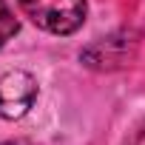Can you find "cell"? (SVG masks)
<instances>
[{"mask_svg": "<svg viewBox=\"0 0 145 145\" xmlns=\"http://www.w3.org/2000/svg\"><path fill=\"white\" fill-rule=\"evenodd\" d=\"M23 14L43 31L74 34L86 23V0H17Z\"/></svg>", "mask_w": 145, "mask_h": 145, "instance_id": "obj_1", "label": "cell"}, {"mask_svg": "<svg viewBox=\"0 0 145 145\" xmlns=\"http://www.w3.org/2000/svg\"><path fill=\"white\" fill-rule=\"evenodd\" d=\"M37 100V80L29 71H9L0 77V117L20 120Z\"/></svg>", "mask_w": 145, "mask_h": 145, "instance_id": "obj_2", "label": "cell"}, {"mask_svg": "<svg viewBox=\"0 0 145 145\" xmlns=\"http://www.w3.org/2000/svg\"><path fill=\"white\" fill-rule=\"evenodd\" d=\"M134 51H137V31H117L111 37L91 43L80 54V60L91 68H120L134 57Z\"/></svg>", "mask_w": 145, "mask_h": 145, "instance_id": "obj_3", "label": "cell"}, {"mask_svg": "<svg viewBox=\"0 0 145 145\" xmlns=\"http://www.w3.org/2000/svg\"><path fill=\"white\" fill-rule=\"evenodd\" d=\"M17 17H14V12L9 9V3L6 0H0V46H6L14 34H17Z\"/></svg>", "mask_w": 145, "mask_h": 145, "instance_id": "obj_4", "label": "cell"}, {"mask_svg": "<svg viewBox=\"0 0 145 145\" xmlns=\"http://www.w3.org/2000/svg\"><path fill=\"white\" fill-rule=\"evenodd\" d=\"M122 145H145V120H142V122H139V125L122 139Z\"/></svg>", "mask_w": 145, "mask_h": 145, "instance_id": "obj_5", "label": "cell"}, {"mask_svg": "<svg viewBox=\"0 0 145 145\" xmlns=\"http://www.w3.org/2000/svg\"><path fill=\"white\" fill-rule=\"evenodd\" d=\"M3 145H26V142H3Z\"/></svg>", "mask_w": 145, "mask_h": 145, "instance_id": "obj_6", "label": "cell"}]
</instances>
